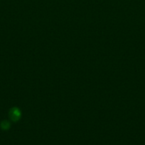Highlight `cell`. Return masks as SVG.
<instances>
[{"label": "cell", "mask_w": 145, "mask_h": 145, "mask_svg": "<svg viewBox=\"0 0 145 145\" xmlns=\"http://www.w3.org/2000/svg\"><path fill=\"white\" fill-rule=\"evenodd\" d=\"M1 127H2L3 129H4V130H6V129H8V127H9L8 123H7V122H3L1 125Z\"/></svg>", "instance_id": "1"}]
</instances>
